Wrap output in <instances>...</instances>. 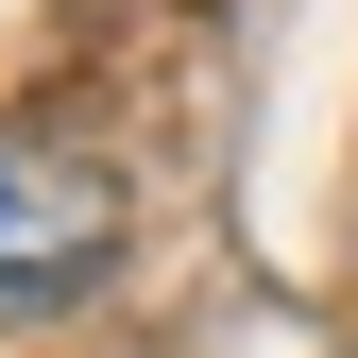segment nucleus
Instances as JSON below:
<instances>
[{
	"mask_svg": "<svg viewBox=\"0 0 358 358\" xmlns=\"http://www.w3.org/2000/svg\"><path fill=\"white\" fill-rule=\"evenodd\" d=\"M103 256H120V188L52 137H0V307L52 324V307L103 290Z\"/></svg>",
	"mask_w": 358,
	"mask_h": 358,
	"instance_id": "obj_1",
	"label": "nucleus"
}]
</instances>
